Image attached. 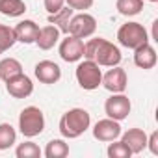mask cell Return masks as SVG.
Returning <instances> with one entry per match:
<instances>
[{
    "label": "cell",
    "instance_id": "obj_1",
    "mask_svg": "<svg viewBox=\"0 0 158 158\" xmlns=\"http://www.w3.org/2000/svg\"><path fill=\"white\" fill-rule=\"evenodd\" d=\"M84 58L101 67H115L121 63V50L104 37H95L84 43Z\"/></svg>",
    "mask_w": 158,
    "mask_h": 158
},
{
    "label": "cell",
    "instance_id": "obj_2",
    "mask_svg": "<svg viewBox=\"0 0 158 158\" xmlns=\"http://www.w3.org/2000/svg\"><path fill=\"white\" fill-rule=\"evenodd\" d=\"M91 125V115L84 108H71L60 119V134L67 139L80 138Z\"/></svg>",
    "mask_w": 158,
    "mask_h": 158
},
{
    "label": "cell",
    "instance_id": "obj_3",
    "mask_svg": "<svg viewBox=\"0 0 158 158\" xmlns=\"http://www.w3.org/2000/svg\"><path fill=\"white\" fill-rule=\"evenodd\" d=\"M19 130L24 138H35L45 130V115L37 106H26L19 115Z\"/></svg>",
    "mask_w": 158,
    "mask_h": 158
},
{
    "label": "cell",
    "instance_id": "obj_4",
    "mask_svg": "<svg viewBox=\"0 0 158 158\" xmlns=\"http://www.w3.org/2000/svg\"><path fill=\"white\" fill-rule=\"evenodd\" d=\"M76 82L82 89L93 91L101 86L102 82V71L101 65H97L91 60H84L76 65Z\"/></svg>",
    "mask_w": 158,
    "mask_h": 158
},
{
    "label": "cell",
    "instance_id": "obj_5",
    "mask_svg": "<svg viewBox=\"0 0 158 158\" xmlns=\"http://www.w3.org/2000/svg\"><path fill=\"white\" fill-rule=\"evenodd\" d=\"M117 41L125 48H138L145 43H149V34L139 23H127L117 30Z\"/></svg>",
    "mask_w": 158,
    "mask_h": 158
},
{
    "label": "cell",
    "instance_id": "obj_6",
    "mask_svg": "<svg viewBox=\"0 0 158 158\" xmlns=\"http://www.w3.org/2000/svg\"><path fill=\"white\" fill-rule=\"evenodd\" d=\"M97 30V21L93 15L82 11L78 15H73L69 21V34L74 37H80V39H88L95 34Z\"/></svg>",
    "mask_w": 158,
    "mask_h": 158
},
{
    "label": "cell",
    "instance_id": "obj_7",
    "mask_svg": "<svg viewBox=\"0 0 158 158\" xmlns=\"http://www.w3.org/2000/svg\"><path fill=\"white\" fill-rule=\"evenodd\" d=\"M132 110V104H130V99L125 95V93H112L110 99H106L104 102V112L110 119H115V121H123L128 117Z\"/></svg>",
    "mask_w": 158,
    "mask_h": 158
},
{
    "label": "cell",
    "instance_id": "obj_8",
    "mask_svg": "<svg viewBox=\"0 0 158 158\" xmlns=\"http://www.w3.org/2000/svg\"><path fill=\"white\" fill-rule=\"evenodd\" d=\"M60 56L67 63L80 61L84 58V39L67 34V37L60 43Z\"/></svg>",
    "mask_w": 158,
    "mask_h": 158
},
{
    "label": "cell",
    "instance_id": "obj_9",
    "mask_svg": "<svg viewBox=\"0 0 158 158\" xmlns=\"http://www.w3.org/2000/svg\"><path fill=\"white\" fill-rule=\"evenodd\" d=\"M121 132H123V130H121L119 121L110 119V117L97 121L95 127H93V138L99 139V141H104V143H110V141L117 139V138L121 136Z\"/></svg>",
    "mask_w": 158,
    "mask_h": 158
},
{
    "label": "cell",
    "instance_id": "obj_10",
    "mask_svg": "<svg viewBox=\"0 0 158 158\" xmlns=\"http://www.w3.org/2000/svg\"><path fill=\"white\" fill-rule=\"evenodd\" d=\"M110 93H125L127 86H128V80H127V73L123 67L115 65L112 67L106 74H102V82H101Z\"/></svg>",
    "mask_w": 158,
    "mask_h": 158
},
{
    "label": "cell",
    "instance_id": "obj_11",
    "mask_svg": "<svg viewBox=\"0 0 158 158\" xmlns=\"http://www.w3.org/2000/svg\"><path fill=\"white\" fill-rule=\"evenodd\" d=\"M6 89L8 93L13 97V99H26L32 95L34 91V84H32V78L26 76L24 73L10 78V80H6Z\"/></svg>",
    "mask_w": 158,
    "mask_h": 158
},
{
    "label": "cell",
    "instance_id": "obj_12",
    "mask_svg": "<svg viewBox=\"0 0 158 158\" xmlns=\"http://www.w3.org/2000/svg\"><path fill=\"white\" fill-rule=\"evenodd\" d=\"M34 74L41 84H56L61 78V69L58 63H54L50 60H43V61L35 63Z\"/></svg>",
    "mask_w": 158,
    "mask_h": 158
},
{
    "label": "cell",
    "instance_id": "obj_13",
    "mask_svg": "<svg viewBox=\"0 0 158 158\" xmlns=\"http://www.w3.org/2000/svg\"><path fill=\"white\" fill-rule=\"evenodd\" d=\"M121 141L130 149L132 154H138L147 149V134L141 128H128L125 134L121 132Z\"/></svg>",
    "mask_w": 158,
    "mask_h": 158
},
{
    "label": "cell",
    "instance_id": "obj_14",
    "mask_svg": "<svg viewBox=\"0 0 158 158\" xmlns=\"http://www.w3.org/2000/svg\"><path fill=\"white\" fill-rule=\"evenodd\" d=\"M156 60H158L156 58V50L149 43L134 48V63H136V67H139V69H152L156 65Z\"/></svg>",
    "mask_w": 158,
    "mask_h": 158
},
{
    "label": "cell",
    "instance_id": "obj_15",
    "mask_svg": "<svg viewBox=\"0 0 158 158\" xmlns=\"http://www.w3.org/2000/svg\"><path fill=\"white\" fill-rule=\"evenodd\" d=\"M13 30H15L17 41H21V43H24V45L35 43V37H37V34H39V26H37L34 21H30V19L21 21Z\"/></svg>",
    "mask_w": 158,
    "mask_h": 158
},
{
    "label": "cell",
    "instance_id": "obj_16",
    "mask_svg": "<svg viewBox=\"0 0 158 158\" xmlns=\"http://www.w3.org/2000/svg\"><path fill=\"white\" fill-rule=\"evenodd\" d=\"M60 30L54 26V24H47L43 28H39V34L35 37V45L41 48V50H50L58 41H60Z\"/></svg>",
    "mask_w": 158,
    "mask_h": 158
},
{
    "label": "cell",
    "instance_id": "obj_17",
    "mask_svg": "<svg viewBox=\"0 0 158 158\" xmlns=\"http://www.w3.org/2000/svg\"><path fill=\"white\" fill-rule=\"evenodd\" d=\"M73 15H74V10H71L69 6L61 8L60 11L48 15V24H54L61 34H69V21H71Z\"/></svg>",
    "mask_w": 158,
    "mask_h": 158
},
{
    "label": "cell",
    "instance_id": "obj_18",
    "mask_svg": "<svg viewBox=\"0 0 158 158\" xmlns=\"http://www.w3.org/2000/svg\"><path fill=\"white\" fill-rule=\"evenodd\" d=\"M21 73H23V65H21L19 60H15V58L0 60V78H2L4 82L13 78V76H17V74H21Z\"/></svg>",
    "mask_w": 158,
    "mask_h": 158
},
{
    "label": "cell",
    "instance_id": "obj_19",
    "mask_svg": "<svg viewBox=\"0 0 158 158\" xmlns=\"http://www.w3.org/2000/svg\"><path fill=\"white\" fill-rule=\"evenodd\" d=\"M26 11L23 0H0V13L6 17H21Z\"/></svg>",
    "mask_w": 158,
    "mask_h": 158
},
{
    "label": "cell",
    "instance_id": "obj_20",
    "mask_svg": "<svg viewBox=\"0 0 158 158\" xmlns=\"http://www.w3.org/2000/svg\"><path fill=\"white\" fill-rule=\"evenodd\" d=\"M69 154V145L65 139H50L45 147V156L47 158H65Z\"/></svg>",
    "mask_w": 158,
    "mask_h": 158
},
{
    "label": "cell",
    "instance_id": "obj_21",
    "mask_svg": "<svg viewBox=\"0 0 158 158\" xmlns=\"http://www.w3.org/2000/svg\"><path fill=\"white\" fill-rule=\"evenodd\" d=\"M115 8L125 17H134L143 10V0H117Z\"/></svg>",
    "mask_w": 158,
    "mask_h": 158
},
{
    "label": "cell",
    "instance_id": "obj_22",
    "mask_svg": "<svg viewBox=\"0 0 158 158\" xmlns=\"http://www.w3.org/2000/svg\"><path fill=\"white\" fill-rule=\"evenodd\" d=\"M17 141V132L10 123H2L0 125V151L10 149L13 143Z\"/></svg>",
    "mask_w": 158,
    "mask_h": 158
},
{
    "label": "cell",
    "instance_id": "obj_23",
    "mask_svg": "<svg viewBox=\"0 0 158 158\" xmlns=\"http://www.w3.org/2000/svg\"><path fill=\"white\" fill-rule=\"evenodd\" d=\"M17 43V37H15V30L11 26H6V24H0V54L10 50L13 45Z\"/></svg>",
    "mask_w": 158,
    "mask_h": 158
},
{
    "label": "cell",
    "instance_id": "obj_24",
    "mask_svg": "<svg viewBox=\"0 0 158 158\" xmlns=\"http://www.w3.org/2000/svg\"><path fill=\"white\" fill-rule=\"evenodd\" d=\"M15 154H17V158H39L43 154V151L39 149L37 143L24 141V143H19V147L15 149Z\"/></svg>",
    "mask_w": 158,
    "mask_h": 158
},
{
    "label": "cell",
    "instance_id": "obj_25",
    "mask_svg": "<svg viewBox=\"0 0 158 158\" xmlns=\"http://www.w3.org/2000/svg\"><path fill=\"white\" fill-rule=\"evenodd\" d=\"M106 154H108L110 158H128V156H132L130 149H128L123 141H115V139H114V143L108 145Z\"/></svg>",
    "mask_w": 158,
    "mask_h": 158
},
{
    "label": "cell",
    "instance_id": "obj_26",
    "mask_svg": "<svg viewBox=\"0 0 158 158\" xmlns=\"http://www.w3.org/2000/svg\"><path fill=\"white\" fill-rule=\"evenodd\" d=\"M65 2L71 10H78V11H86L93 6V0H65Z\"/></svg>",
    "mask_w": 158,
    "mask_h": 158
},
{
    "label": "cell",
    "instance_id": "obj_27",
    "mask_svg": "<svg viewBox=\"0 0 158 158\" xmlns=\"http://www.w3.org/2000/svg\"><path fill=\"white\" fill-rule=\"evenodd\" d=\"M63 4H65V0H45V10L48 11V15H52V13L60 11L63 8Z\"/></svg>",
    "mask_w": 158,
    "mask_h": 158
},
{
    "label": "cell",
    "instance_id": "obj_28",
    "mask_svg": "<svg viewBox=\"0 0 158 158\" xmlns=\"http://www.w3.org/2000/svg\"><path fill=\"white\" fill-rule=\"evenodd\" d=\"M147 147L152 154H158V132L156 130L151 136H147Z\"/></svg>",
    "mask_w": 158,
    "mask_h": 158
},
{
    "label": "cell",
    "instance_id": "obj_29",
    "mask_svg": "<svg viewBox=\"0 0 158 158\" xmlns=\"http://www.w3.org/2000/svg\"><path fill=\"white\" fill-rule=\"evenodd\" d=\"M147 2H152V4H154V2H158V0H147Z\"/></svg>",
    "mask_w": 158,
    "mask_h": 158
}]
</instances>
